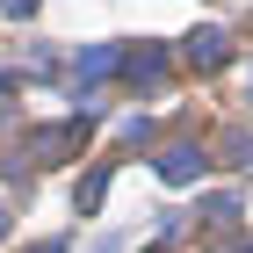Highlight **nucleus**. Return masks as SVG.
<instances>
[{"label": "nucleus", "mask_w": 253, "mask_h": 253, "mask_svg": "<svg viewBox=\"0 0 253 253\" xmlns=\"http://www.w3.org/2000/svg\"><path fill=\"white\" fill-rule=\"evenodd\" d=\"M0 232H7V203H0Z\"/></svg>", "instance_id": "nucleus-11"}, {"label": "nucleus", "mask_w": 253, "mask_h": 253, "mask_svg": "<svg viewBox=\"0 0 253 253\" xmlns=\"http://www.w3.org/2000/svg\"><path fill=\"white\" fill-rule=\"evenodd\" d=\"M217 152H224V167L253 174V130H224V137H217Z\"/></svg>", "instance_id": "nucleus-5"}, {"label": "nucleus", "mask_w": 253, "mask_h": 253, "mask_svg": "<svg viewBox=\"0 0 253 253\" xmlns=\"http://www.w3.org/2000/svg\"><path fill=\"white\" fill-rule=\"evenodd\" d=\"M29 253H65V239H37V246H29Z\"/></svg>", "instance_id": "nucleus-9"}, {"label": "nucleus", "mask_w": 253, "mask_h": 253, "mask_svg": "<svg viewBox=\"0 0 253 253\" xmlns=\"http://www.w3.org/2000/svg\"><path fill=\"white\" fill-rule=\"evenodd\" d=\"M101 195H109V167H94V174L80 181V210H101Z\"/></svg>", "instance_id": "nucleus-7"}, {"label": "nucleus", "mask_w": 253, "mask_h": 253, "mask_svg": "<svg viewBox=\"0 0 253 253\" xmlns=\"http://www.w3.org/2000/svg\"><path fill=\"white\" fill-rule=\"evenodd\" d=\"M181 58H188L195 73H217V65L232 58V37H224V29H195V37L181 43Z\"/></svg>", "instance_id": "nucleus-3"}, {"label": "nucleus", "mask_w": 253, "mask_h": 253, "mask_svg": "<svg viewBox=\"0 0 253 253\" xmlns=\"http://www.w3.org/2000/svg\"><path fill=\"white\" fill-rule=\"evenodd\" d=\"M80 145H87V123H43V130H29V159H80Z\"/></svg>", "instance_id": "nucleus-2"}, {"label": "nucleus", "mask_w": 253, "mask_h": 253, "mask_svg": "<svg viewBox=\"0 0 253 253\" xmlns=\"http://www.w3.org/2000/svg\"><path fill=\"white\" fill-rule=\"evenodd\" d=\"M94 253H116V239H101V246H94Z\"/></svg>", "instance_id": "nucleus-10"}, {"label": "nucleus", "mask_w": 253, "mask_h": 253, "mask_svg": "<svg viewBox=\"0 0 253 253\" xmlns=\"http://www.w3.org/2000/svg\"><path fill=\"white\" fill-rule=\"evenodd\" d=\"M29 7H37V0H0V15H29Z\"/></svg>", "instance_id": "nucleus-8"}, {"label": "nucleus", "mask_w": 253, "mask_h": 253, "mask_svg": "<svg viewBox=\"0 0 253 253\" xmlns=\"http://www.w3.org/2000/svg\"><path fill=\"white\" fill-rule=\"evenodd\" d=\"M123 73H130V80H145V87H152V80L167 73V51H130V58H123Z\"/></svg>", "instance_id": "nucleus-6"}, {"label": "nucleus", "mask_w": 253, "mask_h": 253, "mask_svg": "<svg viewBox=\"0 0 253 253\" xmlns=\"http://www.w3.org/2000/svg\"><path fill=\"white\" fill-rule=\"evenodd\" d=\"M116 65H123L116 43H87V51H80V65H73V80H80V87H94V80H109Z\"/></svg>", "instance_id": "nucleus-4"}, {"label": "nucleus", "mask_w": 253, "mask_h": 253, "mask_svg": "<svg viewBox=\"0 0 253 253\" xmlns=\"http://www.w3.org/2000/svg\"><path fill=\"white\" fill-rule=\"evenodd\" d=\"M203 167H210V152H203L195 137H174V145L159 152V181H167V188H188V181H203Z\"/></svg>", "instance_id": "nucleus-1"}]
</instances>
